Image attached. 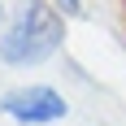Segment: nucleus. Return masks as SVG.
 <instances>
[{
    "mask_svg": "<svg viewBox=\"0 0 126 126\" xmlns=\"http://www.w3.org/2000/svg\"><path fill=\"white\" fill-rule=\"evenodd\" d=\"M0 17H4V9H0Z\"/></svg>",
    "mask_w": 126,
    "mask_h": 126,
    "instance_id": "nucleus-4",
    "label": "nucleus"
},
{
    "mask_svg": "<svg viewBox=\"0 0 126 126\" xmlns=\"http://www.w3.org/2000/svg\"><path fill=\"white\" fill-rule=\"evenodd\" d=\"M0 113H9L22 126H48V122H61L65 117V96L57 87H44V83L13 87V91L0 96Z\"/></svg>",
    "mask_w": 126,
    "mask_h": 126,
    "instance_id": "nucleus-2",
    "label": "nucleus"
},
{
    "mask_svg": "<svg viewBox=\"0 0 126 126\" xmlns=\"http://www.w3.org/2000/svg\"><path fill=\"white\" fill-rule=\"evenodd\" d=\"M61 39H65V17L52 4H44V0H26L22 9L13 13L4 39H0V61L17 65V70L44 65L61 48Z\"/></svg>",
    "mask_w": 126,
    "mask_h": 126,
    "instance_id": "nucleus-1",
    "label": "nucleus"
},
{
    "mask_svg": "<svg viewBox=\"0 0 126 126\" xmlns=\"http://www.w3.org/2000/svg\"><path fill=\"white\" fill-rule=\"evenodd\" d=\"M57 4H61L70 17H78V13H83V0H57Z\"/></svg>",
    "mask_w": 126,
    "mask_h": 126,
    "instance_id": "nucleus-3",
    "label": "nucleus"
}]
</instances>
